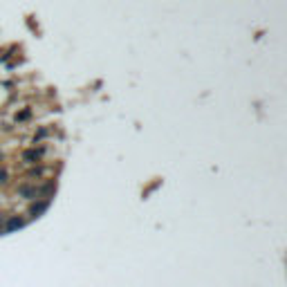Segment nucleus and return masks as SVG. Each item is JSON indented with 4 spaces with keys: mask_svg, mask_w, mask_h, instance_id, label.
<instances>
[]
</instances>
